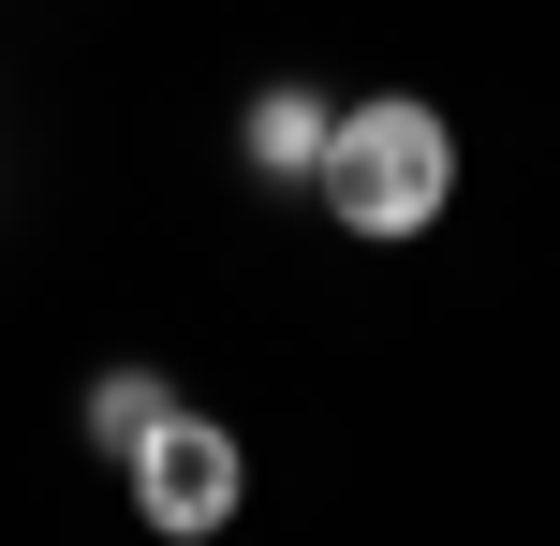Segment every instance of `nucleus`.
<instances>
[{"instance_id":"7ed1b4c3","label":"nucleus","mask_w":560,"mask_h":546,"mask_svg":"<svg viewBox=\"0 0 560 546\" xmlns=\"http://www.w3.org/2000/svg\"><path fill=\"white\" fill-rule=\"evenodd\" d=\"M325 133H339V104L310 74H280V89H252V118H236V163H252L266 193H310V177H325Z\"/></svg>"},{"instance_id":"f03ea898","label":"nucleus","mask_w":560,"mask_h":546,"mask_svg":"<svg viewBox=\"0 0 560 546\" xmlns=\"http://www.w3.org/2000/svg\"><path fill=\"white\" fill-rule=\"evenodd\" d=\"M118 473H133V518L163 532V546L236 532V502H252V458H236V429H222V414H192V399H177V414H163V429H148Z\"/></svg>"},{"instance_id":"f257e3e1","label":"nucleus","mask_w":560,"mask_h":546,"mask_svg":"<svg viewBox=\"0 0 560 546\" xmlns=\"http://www.w3.org/2000/svg\"><path fill=\"white\" fill-rule=\"evenodd\" d=\"M310 193H325L354 236H428V222L457 207V133H443V104H413V89H384V104H339L325 177H310Z\"/></svg>"},{"instance_id":"20e7f679","label":"nucleus","mask_w":560,"mask_h":546,"mask_svg":"<svg viewBox=\"0 0 560 546\" xmlns=\"http://www.w3.org/2000/svg\"><path fill=\"white\" fill-rule=\"evenodd\" d=\"M163 414H177V384H163V370H104V384H89V458H133Z\"/></svg>"}]
</instances>
